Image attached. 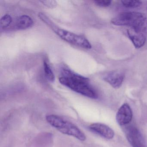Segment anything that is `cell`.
<instances>
[{"label":"cell","mask_w":147,"mask_h":147,"mask_svg":"<svg viewBox=\"0 0 147 147\" xmlns=\"http://www.w3.org/2000/svg\"><path fill=\"white\" fill-rule=\"evenodd\" d=\"M59 80L62 85L76 92L91 98H98L96 91L89 84V79L76 74L68 69H63L62 76Z\"/></svg>","instance_id":"1"},{"label":"cell","mask_w":147,"mask_h":147,"mask_svg":"<svg viewBox=\"0 0 147 147\" xmlns=\"http://www.w3.org/2000/svg\"><path fill=\"white\" fill-rule=\"evenodd\" d=\"M38 17L42 22L46 24V25L50 27L55 34L65 42L86 49H92V45L84 36L75 34L58 27L43 13L39 12Z\"/></svg>","instance_id":"2"},{"label":"cell","mask_w":147,"mask_h":147,"mask_svg":"<svg viewBox=\"0 0 147 147\" xmlns=\"http://www.w3.org/2000/svg\"><path fill=\"white\" fill-rule=\"evenodd\" d=\"M111 23L118 26H128L144 32L147 30V14L137 12H123L113 19Z\"/></svg>","instance_id":"3"},{"label":"cell","mask_w":147,"mask_h":147,"mask_svg":"<svg viewBox=\"0 0 147 147\" xmlns=\"http://www.w3.org/2000/svg\"><path fill=\"white\" fill-rule=\"evenodd\" d=\"M46 120L61 133L74 137L80 141L86 140V135L79 127L62 117L55 114H49L46 116Z\"/></svg>","instance_id":"4"},{"label":"cell","mask_w":147,"mask_h":147,"mask_svg":"<svg viewBox=\"0 0 147 147\" xmlns=\"http://www.w3.org/2000/svg\"><path fill=\"white\" fill-rule=\"evenodd\" d=\"M132 115L130 107L127 103H125L120 107L116 114L117 123L121 126L128 124L132 120Z\"/></svg>","instance_id":"5"},{"label":"cell","mask_w":147,"mask_h":147,"mask_svg":"<svg viewBox=\"0 0 147 147\" xmlns=\"http://www.w3.org/2000/svg\"><path fill=\"white\" fill-rule=\"evenodd\" d=\"M124 78L125 74L117 70L106 73L103 76V80L114 88H118L121 86Z\"/></svg>","instance_id":"6"},{"label":"cell","mask_w":147,"mask_h":147,"mask_svg":"<svg viewBox=\"0 0 147 147\" xmlns=\"http://www.w3.org/2000/svg\"><path fill=\"white\" fill-rule=\"evenodd\" d=\"M126 134V138L132 147H146L143 138L136 128L129 127Z\"/></svg>","instance_id":"7"},{"label":"cell","mask_w":147,"mask_h":147,"mask_svg":"<svg viewBox=\"0 0 147 147\" xmlns=\"http://www.w3.org/2000/svg\"><path fill=\"white\" fill-rule=\"evenodd\" d=\"M89 129L91 131L106 139H111L114 137L113 130L106 125L94 123L89 125Z\"/></svg>","instance_id":"8"},{"label":"cell","mask_w":147,"mask_h":147,"mask_svg":"<svg viewBox=\"0 0 147 147\" xmlns=\"http://www.w3.org/2000/svg\"><path fill=\"white\" fill-rule=\"evenodd\" d=\"M127 33L136 49L142 48L145 44L146 38L143 32L130 28L127 30Z\"/></svg>","instance_id":"9"},{"label":"cell","mask_w":147,"mask_h":147,"mask_svg":"<svg viewBox=\"0 0 147 147\" xmlns=\"http://www.w3.org/2000/svg\"><path fill=\"white\" fill-rule=\"evenodd\" d=\"M34 24L30 16L24 15L18 17L14 22L13 28L17 30H25L31 27Z\"/></svg>","instance_id":"10"},{"label":"cell","mask_w":147,"mask_h":147,"mask_svg":"<svg viewBox=\"0 0 147 147\" xmlns=\"http://www.w3.org/2000/svg\"><path fill=\"white\" fill-rule=\"evenodd\" d=\"M44 70L45 76L47 79L51 82H54L55 81V76L52 69L49 64L46 60H44L43 63Z\"/></svg>","instance_id":"11"},{"label":"cell","mask_w":147,"mask_h":147,"mask_svg":"<svg viewBox=\"0 0 147 147\" xmlns=\"http://www.w3.org/2000/svg\"><path fill=\"white\" fill-rule=\"evenodd\" d=\"M13 19L9 14H6L3 16L0 20V27L1 29L8 28L12 24Z\"/></svg>","instance_id":"12"},{"label":"cell","mask_w":147,"mask_h":147,"mask_svg":"<svg viewBox=\"0 0 147 147\" xmlns=\"http://www.w3.org/2000/svg\"><path fill=\"white\" fill-rule=\"evenodd\" d=\"M122 5L125 7L128 8H135L141 6L142 1H130L125 0L121 1Z\"/></svg>","instance_id":"13"},{"label":"cell","mask_w":147,"mask_h":147,"mask_svg":"<svg viewBox=\"0 0 147 147\" xmlns=\"http://www.w3.org/2000/svg\"><path fill=\"white\" fill-rule=\"evenodd\" d=\"M40 2L42 5L47 7L50 8H53L57 6V2L56 1H41Z\"/></svg>","instance_id":"14"},{"label":"cell","mask_w":147,"mask_h":147,"mask_svg":"<svg viewBox=\"0 0 147 147\" xmlns=\"http://www.w3.org/2000/svg\"><path fill=\"white\" fill-rule=\"evenodd\" d=\"M111 1H95L94 3L96 5L101 7H107L111 4Z\"/></svg>","instance_id":"15"}]
</instances>
